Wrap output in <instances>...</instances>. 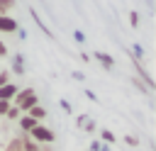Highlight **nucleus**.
Wrapping results in <instances>:
<instances>
[{"label":"nucleus","mask_w":156,"mask_h":151,"mask_svg":"<svg viewBox=\"0 0 156 151\" xmlns=\"http://www.w3.org/2000/svg\"><path fill=\"white\" fill-rule=\"evenodd\" d=\"M95 58H98L105 68H112V66H115V58H112L110 54H105V51H98V54H95Z\"/></svg>","instance_id":"nucleus-7"},{"label":"nucleus","mask_w":156,"mask_h":151,"mask_svg":"<svg viewBox=\"0 0 156 151\" xmlns=\"http://www.w3.org/2000/svg\"><path fill=\"white\" fill-rule=\"evenodd\" d=\"M37 124H39V122H34V119H32V117H27V114H22V117H20V129H22L24 134H29Z\"/></svg>","instance_id":"nucleus-6"},{"label":"nucleus","mask_w":156,"mask_h":151,"mask_svg":"<svg viewBox=\"0 0 156 151\" xmlns=\"http://www.w3.org/2000/svg\"><path fill=\"white\" fill-rule=\"evenodd\" d=\"M12 73H17V76H22V73H24V63H22V56H17V58H15V63H12Z\"/></svg>","instance_id":"nucleus-10"},{"label":"nucleus","mask_w":156,"mask_h":151,"mask_svg":"<svg viewBox=\"0 0 156 151\" xmlns=\"http://www.w3.org/2000/svg\"><path fill=\"white\" fill-rule=\"evenodd\" d=\"M5 151H22V144H20V136H17V139H12V141L7 144V149H5Z\"/></svg>","instance_id":"nucleus-13"},{"label":"nucleus","mask_w":156,"mask_h":151,"mask_svg":"<svg viewBox=\"0 0 156 151\" xmlns=\"http://www.w3.org/2000/svg\"><path fill=\"white\" fill-rule=\"evenodd\" d=\"M20 24L15 17H0V32H17Z\"/></svg>","instance_id":"nucleus-4"},{"label":"nucleus","mask_w":156,"mask_h":151,"mask_svg":"<svg viewBox=\"0 0 156 151\" xmlns=\"http://www.w3.org/2000/svg\"><path fill=\"white\" fill-rule=\"evenodd\" d=\"M5 117H7V119H20V117H22V112H20L15 105H10V110L5 112Z\"/></svg>","instance_id":"nucleus-11"},{"label":"nucleus","mask_w":156,"mask_h":151,"mask_svg":"<svg viewBox=\"0 0 156 151\" xmlns=\"http://www.w3.org/2000/svg\"><path fill=\"white\" fill-rule=\"evenodd\" d=\"M29 12H32V17H34V22H37V27H39V29H41V32H44V34H46V37H51V29H49V27H46V24H44V22H41V17H39V12H37V10H34V7H32V10H29Z\"/></svg>","instance_id":"nucleus-8"},{"label":"nucleus","mask_w":156,"mask_h":151,"mask_svg":"<svg viewBox=\"0 0 156 151\" xmlns=\"http://www.w3.org/2000/svg\"><path fill=\"white\" fill-rule=\"evenodd\" d=\"M100 139H102L105 144H112V141H115V134H112L110 129H105V132H100Z\"/></svg>","instance_id":"nucleus-12"},{"label":"nucleus","mask_w":156,"mask_h":151,"mask_svg":"<svg viewBox=\"0 0 156 151\" xmlns=\"http://www.w3.org/2000/svg\"><path fill=\"white\" fill-rule=\"evenodd\" d=\"M12 105L24 114V112H29L34 105H39V95H37V90H34V88H22V90H17V95H15Z\"/></svg>","instance_id":"nucleus-1"},{"label":"nucleus","mask_w":156,"mask_h":151,"mask_svg":"<svg viewBox=\"0 0 156 151\" xmlns=\"http://www.w3.org/2000/svg\"><path fill=\"white\" fill-rule=\"evenodd\" d=\"M24 114H27V117H32L34 122H41V119L46 117V110H44L41 105H34V107H32L29 112H24Z\"/></svg>","instance_id":"nucleus-5"},{"label":"nucleus","mask_w":156,"mask_h":151,"mask_svg":"<svg viewBox=\"0 0 156 151\" xmlns=\"http://www.w3.org/2000/svg\"><path fill=\"white\" fill-rule=\"evenodd\" d=\"M17 5V0H0V17H7V12Z\"/></svg>","instance_id":"nucleus-9"},{"label":"nucleus","mask_w":156,"mask_h":151,"mask_svg":"<svg viewBox=\"0 0 156 151\" xmlns=\"http://www.w3.org/2000/svg\"><path fill=\"white\" fill-rule=\"evenodd\" d=\"M73 37H76V41H85V34H83V32H76Z\"/></svg>","instance_id":"nucleus-19"},{"label":"nucleus","mask_w":156,"mask_h":151,"mask_svg":"<svg viewBox=\"0 0 156 151\" xmlns=\"http://www.w3.org/2000/svg\"><path fill=\"white\" fill-rule=\"evenodd\" d=\"M29 139H32V141H37V144H54L56 134H54L49 127H44V124H37V127L29 132Z\"/></svg>","instance_id":"nucleus-2"},{"label":"nucleus","mask_w":156,"mask_h":151,"mask_svg":"<svg viewBox=\"0 0 156 151\" xmlns=\"http://www.w3.org/2000/svg\"><path fill=\"white\" fill-rule=\"evenodd\" d=\"M17 90H20V88H17V85L10 80L7 85H2V88H0V100H5V102H12V100H15V95H17Z\"/></svg>","instance_id":"nucleus-3"},{"label":"nucleus","mask_w":156,"mask_h":151,"mask_svg":"<svg viewBox=\"0 0 156 151\" xmlns=\"http://www.w3.org/2000/svg\"><path fill=\"white\" fill-rule=\"evenodd\" d=\"M124 141H127L129 146H139V139H136V136H132V134H127V136H124Z\"/></svg>","instance_id":"nucleus-17"},{"label":"nucleus","mask_w":156,"mask_h":151,"mask_svg":"<svg viewBox=\"0 0 156 151\" xmlns=\"http://www.w3.org/2000/svg\"><path fill=\"white\" fill-rule=\"evenodd\" d=\"M2 56H7V46L0 41V58H2Z\"/></svg>","instance_id":"nucleus-20"},{"label":"nucleus","mask_w":156,"mask_h":151,"mask_svg":"<svg viewBox=\"0 0 156 151\" xmlns=\"http://www.w3.org/2000/svg\"><path fill=\"white\" fill-rule=\"evenodd\" d=\"M132 83H134V85H136V88H139V90H141V93H149V88H146V85H144V83H141V80H139V78H136V76H134V78H132Z\"/></svg>","instance_id":"nucleus-16"},{"label":"nucleus","mask_w":156,"mask_h":151,"mask_svg":"<svg viewBox=\"0 0 156 151\" xmlns=\"http://www.w3.org/2000/svg\"><path fill=\"white\" fill-rule=\"evenodd\" d=\"M10 105H12V102H5V100H0V114H5V112L10 110Z\"/></svg>","instance_id":"nucleus-18"},{"label":"nucleus","mask_w":156,"mask_h":151,"mask_svg":"<svg viewBox=\"0 0 156 151\" xmlns=\"http://www.w3.org/2000/svg\"><path fill=\"white\" fill-rule=\"evenodd\" d=\"M129 24H132V27H139V12H136V10L129 12Z\"/></svg>","instance_id":"nucleus-14"},{"label":"nucleus","mask_w":156,"mask_h":151,"mask_svg":"<svg viewBox=\"0 0 156 151\" xmlns=\"http://www.w3.org/2000/svg\"><path fill=\"white\" fill-rule=\"evenodd\" d=\"M10 76H12V73H10V71H0V88H2V85H7V83H10Z\"/></svg>","instance_id":"nucleus-15"}]
</instances>
